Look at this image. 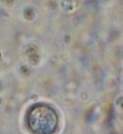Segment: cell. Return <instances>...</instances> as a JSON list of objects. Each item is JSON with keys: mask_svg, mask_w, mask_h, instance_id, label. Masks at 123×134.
I'll return each instance as SVG.
<instances>
[{"mask_svg": "<svg viewBox=\"0 0 123 134\" xmlns=\"http://www.w3.org/2000/svg\"><path fill=\"white\" fill-rule=\"evenodd\" d=\"M29 126L35 132L48 134L53 132L57 124V116L54 110L46 105L33 107L28 116Z\"/></svg>", "mask_w": 123, "mask_h": 134, "instance_id": "cell-1", "label": "cell"}]
</instances>
